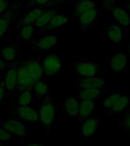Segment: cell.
I'll use <instances>...</instances> for the list:
<instances>
[{"mask_svg": "<svg viewBox=\"0 0 130 146\" xmlns=\"http://www.w3.org/2000/svg\"><path fill=\"white\" fill-rule=\"evenodd\" d=\"M58 108L51 98L47 96L39 104V123L42 126L50 129L57 116Z\"/></svg>", "mask_w": 130, "mask_h": 146, "instance_id": "6da1fadb", "label": "cell"}, {"mask_svg": "<svg viewBox=\"0 0 130 146\" xmlns=\"http://www.w3.org/2000/svg\"><path fill=\"white\" fill-rule=\"evenodd\" d=\"M44 78H50L57 75L63 69L61 57L57 53H50L44 56L42 60Z\"/></svg>", "mask_w": 130, "mask_h": 146, "instance_id": "7a4b0ae2", "label": "cell"}, {"mask_svg": "<svg viewBox=\"0 0 130 146\" xmlns=\"http://www.w3.org/2000/svg\"><path fill=\"white\" fill-rule=\"evenodd\" d=\"M18 72V86L15 93L23 90H32L34 87V82L30 76L27 68L25 67L24 59H19L17 66Z\"/></svg>", "mask_w": 130, "mask_h": 146, "instance_id": "3957f363", "label": "cell"}, {"mask_svg": "<svg viewBox=\"0 0 130 146\" xmlns=\"http://www.w3.org/2000/svg\"><path fill=\"white\" fill-rule=\"evenodd\" d=\"M18 61L10 64L8 68L5 71V75L2 76L7 94L15 93L16 89H17V86H18V72H17Z\"/></svg>", "mask_w": 130, "mask_h": 146, "instance_id": "277c9868", "label": "cell"}, {"mask_svg": "<svg viewBox=\"0 0 130 146\" xmlns=\"http://www.w3.org/2000/svg\"><path fill=\"white\" fill-rule=\"evenodd\" d=\"M0 125L13 135L23 138L28 134V130L24 122L18 118L11 117L6 119L5 120L0 122Z\"/></svg>", "mask_w": 130, "mask_h": 146, "instance_id": "5b68a950", "label": "cell"}, {"mask_svg": "<svg viewBox=\"0 0 130 146\" xmlns=\"http://www.w3.org/2000/svg\"><path fill=\"white\" fill-rule=\"evenodd\" d=\"M59 37L56 34H48L32 41V48L34 51L46 52L58 44Z\"/></svg>", "mask_w": 130, "mask_h": 146, "instance_id": "8992f818", "label": "cell"}, {"mask_svg": "<svg viewBox=\"0 0 130 146\" xmlns=\"http://www.w3.org/2000/svg\"><path fill=\"white\" fill-rule=\"evenodd\" d=\"M21 4H15L9 11L0 15V40L3 38L10 29V27L15 22V15Z\"/></svg>", "mask_w": 130, "mask_h": 146, "instance_id": "52a82bcc", "label": "cell"}, {"mask_svg": "<svg viewBox=\"0 0 130 146\" xmlns=\"http://www.w3.org/2000/svg\"><path fill=\"white\" fill-rule=\"evenodd\" d=\"M13 113L16 118L23 122H39L38 110L31 106H18L15 107Z\"/></svg>", "mask_w": 130, "mask_h": 146, "instance_id": "ba28073f", "label": "cell"}, {"mask_svg": "<svg viewBox=\"0 0 130 146\" xmlns=\"http://www.w3.org/2000/svg\"><path fill=\"white\" fill-rule=\"evenodd\" d=\"M24 62L30 76L34 83L39 80L44 79L41 60H40L38 58H33L29 59H24Z\"/></svg>", "mask_w": 130, "mask_h": 146, "instance_id": "9c48e42d", "label": "cell"}, {"mask_svg": "<svg viewBox=\"0 0 130 146\" xmlns=\"http://www.w3.org/2000/svg\"><path fill=\"white\" fill-rule=\"evenodd\" d=\"M76 72L82 78H90L97 76L98 73V66L90 61H82L75 64L74 66Z\"/></svg>", "mask_w": 130, "mask_h": 146, "instance_id": "30bf717a", "label": "cell"}, {"mask_svg": "<svg viewBox=\"0 0 130 146\" xmlns=\"http://www.w3.org/2000/svg\"><path fill=\"white\" fill-rule=\"evenodd\" d=\"M62 109L65 116H76L78 115L79 110V100L73 96H69L63 100Z\"/></svg>", "mask_w": 130, "mask_h": 146, "instance_id": "8fae6325", "label": "cell"}, {"mask_svg": "<svg viewBox=\"0 0 130 146\" xmlns=\"http://www.w3.org/2000/svg\"><path fill=\"white\" fill-rule=\"evenodd\" d=\"M104 78L97 76L90 78H82L78 82V87L79 90L81 89L98 88L102 89L105 85Z\"/></svg>", "mask_w": 130, "mask_h": 146, "instance_id": "7c38bea8", "label": "cell"}, {"mask_svg": "<svg viewBox=\"0 0 130 146\" xmlns=\"http://www.w3.org/2000/svg\"><path fill=\"white\" fill-rule=\"evenodd\" d=\"M19 56V48L17 45L11 44L7 45L0 50V58L4 61L12 63L18 61V57Z\"/></svg>", "mask_w": 130, "mask_h": 146, "instance_id": "4fadbf2b", "label": "cell"}, {"mask_svg": "<svg viewBox=\"0 0 130 146\" xmlns=\"http://www.w3.org/2000/svg\"><path fill=\"white\" fill-rule=\"evenodd\" d=\"M127 63V56L122 52H117L109 60V67L116 72H121L125 70Z\"/></svg>", "mask_w": 130, "mask_h": 146, "instance_id": "5bb4252c", "label": "cell"}, {"mask_svg": "<svg viewBox=\"0 0 130 146\" xmlns=\"http://www.w3.org/2000/svg\"><path fill=\"white\" fill-rule=\"evenodd\" d=\"M71 17H68L65 15H59L57 14L51 19L49 24L45 27L40 31V32L45 31H52L56 29H58L59 27H63L64 25H67L68 21L71 20Z\"/></svg>", "mask_w": 130, "mask_h": 146, "instance_id": "9a60e30c", "label": "cell"}, {"mask_svg": "<svg viewBox=\"0 0 130 146\" xmlns=\"http://www.w3.org/2000/svg\"><path fill=\"white\" fill-rule=\"evenodd\" d=\"M58 14V9L57 7L55 8H50V9H46L41 15L38 18V19L34 23V27L35 29H38L40 31L45 27L49 24L51 19L54 17L56 15Z\"/></svg>", "mask_w": 130, "mask_h": 146, "instance_id": "2e32d148", "label": "cell"}, {"mask_svg": "<svg viewBox=\"0 0 130 146\" xmlns=\"http://www.w3.org/2000/svg\"><path fill=\"white\" fill-rule=\"evenodd\" d=\"M45 10L46 9L40 8H31L26 15L20 18L18 25L20 26L24 25H34V23L36 22V21Z\"/></svg>", "mask_w": 130, "mask_h": 146, "instance_id": "e0dca14e", "label": "cell"}, {"mask_svg": "<svg viewBox=\"0 0 130 146\" xmlns=\"http://www.w3.org/2000/svg\"><path fill=\"white\" fill-rule=\"evenodd\" d=\"M110 10L113 18L119 25L123 27H128L130 25V15L126 10L118 6H113Z\"/></svg>", "mask_w": 130, "mask_h": 146, "instance_id": "ac0fdd59", "label": "cell"}, {"mask_svg": "<svg viewBox=\"0 0 130 146\" xmlns=\"http://www.w3.org/2000/svg\"><path fill=\"white\" fill-rule=\"evenodd\" d=\"M95 109V101L91 100H79L78 115L80 119H86L91 116Z\"/></svg>", "mask_w": 130, "mask_h": 146, "instance_id": "d6986e66", "label": "cell"}, {"mask_svg": "<svg viewBox=\"0 0 130 146\" xmlns=\"http://www.w3.org/2000/svg\"><path fill=\"white\" fill-rule=\"evenodd\" d=\"M19 27V33H18V38L19 40L22 43H32L34 40V34L35 27L34 25H24L18 26Z\"/></svg>", "mask_w": 130, "mask_h": 146, "instance_id": "ffe728a7", "label": "cell"}, {"mask_svg": "<svg viewBox=\"0 0 130 146\" xmlns=\"http://www.w3.org/2000/svg\"><path fill=\"white\" fill-rule=\"evenodd\" d=\"M99 121L94 117H88L85 119L83 125L81 127V133L84 138L93 135L97 131Z\"/></svg>", "mask_w": 130, "mask_h": 146, "instance_id": "44dd1931", "label": "cell"}, {"mask_svg": "<svg viewBox=\"0 0 130 146\" xmlns=\"http://www.w3.org/2000/svg\"><path fill=\"white\" fill-rule=\"evenodd\" d=\"M98 10L97 8L91 9L78 16V21L82 26V29H87L97 19Z\"/></svg>", "mask_w": 130, "mask_h": 146, "instance_id": "7402d4cb", "label": "cell"}, {"mask_svg": "<svg viewBox=\"0 0 130 146\" xmlns=\"http://www.w3.org/2000/svg\"><path fill=\"white\" fill-rule=\"evenodd\" d=\"M50 86L43 79L39 80L34 83L33 87V93L35 98H44L50 95Z\"/></svg>", "mask_w": 130, "mask_h": 146, "instance_id": "603a6c76", "label": "cell"}, {"mask_svg": "<svg viewBox=\"0 0 130 146\" xmlns=\"http://www.w3.org/2000/svg\"><path fill=\"white\" fill-rule=\"evenodd\" d=\"M97 5H98L97 1H90V0L77 1L75 8H74V14H75V15L78 17L80 15H82L91 9L97 8Z\"/></svg>", "mask_w": 130, "mask_h": 146, "instance_id": "cb8c5ba5", "label": "cell"}, {"mask_svg": "<svg viewBox=\"0 0 130 146\" xmlns=\"http://www.w3.org/2000/svg\"><path fill=\"white\" fill-rule=\"evenodd\" d=\"M102 94V89L88 88L81 89L78 91V99L79 100H97Z\"/></svg>", "mask_w": 130, "mask_h": 146, "instance_id": "d4e9b609", "label": "cell"}, {"mask_svg": "<svg viewBox=\"0 0 130 146\" xmlns=\"http://www.w3.org/2000/svg\"><path fill=\"white\" fill-rule=\"evenodd\" d=\"M18 106H31V104L35 99L32 90H23L18 93Z\"/></svg>", "mask_w": 130, "mask_h": 146, "instance_id": "484cf974", "label": "cell"}, {"mask_svg": "<svg viewBox=\"0 0 130 146\" xmlns=\"http://www.w3.org/2000/svg\"><path fill=\"white\" fill-rule=\"evenodd\" d=\"M123 34L121 27L118 25H111L107 29V36L114 43H120Z\"/></svg>", "mask_w": 130, "mask_h": 146, "instance_id": "4316f807", "label": "cell"}, {"mask_svg": "<svg viewBox=\"0 0 130 146\" xmlns=\"http://www.w3.org/2000/svg\"><path fill=\"white\" fill-rule=\"evenodd\" d=\"M129 104V98L126 95H120L111 109L113 113H119L124 111Z\"/></svg>", "mask_w": 130, "mask_h": 146, "instance_id": "83f0119b", "label": "cell"}, {"mask_svg": "<svg viewBox=\"0 0 130 146\" xmlns=\"http://www.w3.org/2000/svg\"><path fill=\"white\" fill-rule=\"evenodd\" d=\"M26 6L27 9L40 8L45 9V8H55L53 0H30L26 5Z\"/></svg>", "mask_w": 130, "mask_h": 146, "instance_id": "f1b7e54d", "label": "cell"}, {"mask_svg": "<svg viewBox=\"0 0 130 146\" xmlns=\"http://www.w3.org/2000/svg\"><path fill=\"white\" fill-rule=\"evenodd\" d=\"M120 95L121 94H111L109 96H107V98H104V100H103V107L107 109H111L116 100L120 97Z\"/></svg>", "mask_w": 130, "mask_h": 146, "instance_id": "f546056e", "label": "cell"}, {"mask_svg": "<svg viewBox=\"0 0 130 146\" xmlns=\"http://www.w3.org/2000/svg\"><path fill=\"white\" fill-rule=\"evenodd\" d=\"M15 5L9 0H0V15L6 13Z\"/></svg>", "mask_w": 130, "mask_h": 146, "instance_id": "4dcf8cb0", "label": "cell"}, {"mask_svg": "<svg viewBox=\"0 0 130 146\" xmlns=\"http://www.w3.org/2000/svg\"><path fill=\"white\" fill-rule=\"evenodd\" d=\"M15 135L11 134L7 130H5L4 128H2L0 125V141H10L11 139L14 138Z\"/></svg>", "mask_w": 130, "mask_h": 146, "instance_id": "1f68e13d", "label": "cell"}, {"mask_svg": "<svg viewBox=\"0 0 130 146\" xmlns=\"http://www.w3.org/2000/svg\"><path fill=\"white\" fill-rule=\"evenodd\" d=\"M7 92L5 90V87L4 82H3V79L2 77L0 78V105L3 103L5 98L6 97Z\"/></svg>", "mask_w": 130, "mask_h": 146, "instance_id": "d6a6232c", "label": "cell"}, {"mask_svg": "<svg viewBox=\"0 0 130 146\" xmlns=\"http://www.w3.org/2000/svg\"><path fill=\"white\" fill-rule=\"evenodd\" d=\"M122 124L125 129L130 130V112L126 115L125 118L123 119Z\"/></svg>", "mask_w": 130, "mask_h": 146, "instance_id": "836d02e7", "label": "cell"}, {"mask_svg": "<svg viewBox=\"0 0 130 146\" xmlns=\"http://www.w3.org/2000/svg\"><path fill=\"white\" fill-rule=\"evenodd\" d=\"M10 64L11 63H9V62L4 61L2 58H0V72H5V71L8 68Z\"/></svg>", "mask_w": 130, "mask_h": 146, "instance_id": "e575fe53", "label": "cell"}, {"mask_svg": "<svg viewBox=\"0 0 130 146\" xmlns=\"http://www.w3.org/2000/svg\"><path fill=\"white\" fill-rule=\"evenodd\" d=\"M115 2V0H104L103 6L107 9H110L113 7V4Z\"/></svg>", "mask_w": 130, "mask_h": 146, "instance_id": "d590c367", "label": "cell"}, {"mask_svg": "<svg viewBox=\"0 0 130 146\" xmlns=\"http://www.w3.org/2000/svg\"><path fill=\"white\" fill-rule=\"evenodd\" d=\"M70 1H73V0H53V3H54V6L57 7L59 5L63 4L64 2H70Z\"/></svg>", "mask_w": 130, "mask_h": 146, "instance_id": "8d00e7d4", "label": "cell"}, {"mask_svg": "<svg viewBox=\"0 0 130 146\" xmlns=\"http://www.w3.org/2000/svg\"><path fill=\"white\" fill-rule=\"evenodd\" d=\"M27 146H43V145L40 143H30Z\"/></svg>", "mask_w": 130, "mask_h": 146, "instance_id": "74e56055", "label": "cell"}, {"mask_svg": "<svg viewBox=\"0 0 130 146\" xmlns=\"http://www.w3.org/2000/svg\"><path fill=\"white\" fill-rule=\"evenodd\" d=\"M126 5V9H127V11H129V12H130V3L129 2L128 4L125 5Z\"/></svg>", "mask_w": 130, "mask_h": 146, "instance_id": "f35d334b", "label": "cell"}, {"mask_svg": "<svg viewBox=\"0 0 130 146\" xmlns=\"http://www.w3.org/2000/svg\"><path fill=\"white\" fill-rule=\"evenodd\" d=\"M77 1H86V0H77ZM90 1H96V0H90Z\"/></svg>", "mask_w": 130, "mask_h": 146, "instance_id": "ab89813d", "label": "cell"}, {"mask_svg": "<svg viewBox=\"0 0 130 146\" xmlns=\"http://www.w3.org/2000/svg\"><path fill=\"white\" fill-rule=\"evenodd\" d=\"M129 56H130V45H129Z\"/></svg>", "mask_w": 130, "mask_h": 146, "instance_id": "60d3db41", "label": "cell"}, {"mask_svg": "<svg viewBox=\"0 0 130 146\" xmlns=\"http://www.w3.org/2000/svg\"><path fill=\"white\" fill-rule=\"evenodd\" d=\"M0 146H5V145H2V144H0Z\"/></svg>", "mask_w": 130, "mask_h": 146, "instance_id": "b9f144b4", "label": "cell"}, {"mask_svg": "<svg viewBox=\"0 0 130 146\" xmlns=\"http://www.w3.org/2000/svg\"><path fill=\"white\" fill-rule=\"evenodd\" d=\"M128 2H129L130 3V0H128Z\"/></svg>", "mask_w": 130, "mask_h": 146, "instance_id": "7bdbcfd3", "label": "cell"}, {"mask_svg": "<svg viewBox=\"0 0 130 146\" xmlns=\"http://www.w3.org/2000/svg\"><path fill=\"white\" fill-rule=\"evenodd\" d=\"M16 1H21V0H16Z\"/></svg>", "mask_w": 130, "mask_h": 146, "instance_id": "ee69618b", "label": "cell"}, {"mask_svg": "<svg viewBox=\"0 0 130 146\" xmlns=\"http://www.w3.org/2000/svg\"></svg>", "mask_w": 130, "mask_h": 146, "instance_id": "f6af8a7d", "label": "cell"}]
</instances>
